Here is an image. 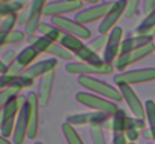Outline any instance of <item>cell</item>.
<instances>
[{"label":"cell","instance_id":"23","mask_svg":"<svg viewBox=\"0 0 155 144\" xmlns=\"http://www.w3.org/2000/svg\"><path fill=\"white\" fill-rule=\"evenodd\" d=\"M17 23V14L14 15H8L0 21V47L5 45V41L8 38V35L14 30V26Z\"/></svg>","mask_w":155,"mask_h":144},{"label":"cell","instance_id":"6","mask_svg":"<svg viewBox=\"0 0 155 144\" xmlns=\"http://www.w3.org/2000/svg\"><path fill=\"white\" fill-rule=\"evenodd\" d=\"M125 12H127V0H114L110 11L107 12V15L98 24V33L100 35H108L116 27L120 17L125 15Z\"/></svg>","mask_w":155,"mask_h":144},{"label":"cell","instance_id":"4","mask_svg":"<svg viewBox=\"0 0 155 144\" xmlns=\"http://www.w3.org/2000/svg\"><path fill=\"white\" fill-rule=\"evenodd\" d=\"M155 80V68H139V69H130L122 71L117 75L113 77L114 84H140L146 81Z\"/></svg>","mask_w":155,"mask_h":144},{"label":"cell","instance_id":"33","mask_svg":"<svg viewBox=\"0 0 155 144\" xmlns=\"http://www.w3.org/2000/svg\"><path fill=\"white\" fill-rule=\"evenodd\" d=\"M105 42H107V35H98V36L92 38V39H91L86 45L91 48L92 51L98 53L100 50H104V47H105Z\"/></svg>","mask_w":155,"mask_h":144},{"label":"cell","instance_id":"19","mask_svg":"<svg viewBox=\"0 0 155 144\" xmlns=\"http://www.w3.org/2000/svg\"><path fill=\"white\" fill-rule=\"evenodd\" d=\"M38 56H39V53H38L35 48L32 47V45H27V47L23 48L20 53H17L15 62H17L20 66H23V68L26 69V68H29V66L33 63V60H35Z\"/></svg>","mask_w":155,"mask_h":144},{"label":"cell","instance_id":"38","mask_svg":"<svg viewBox=\"0 0 155 144\" xmlns=\"http://www.w3.org/2000/svg\"><path fill=\"white\" fill-rule=\"evenodd\" d=\"M111 144H130L125 132H113V140Z\"/></svg>","mask_w":155,"mask_h":144},{"label":"cell","instance_id":"37","mask_svg":"<svg viewBox=\"0 0 155 144\" xmlns=\"http://www.w3.org/2000/svg\"><path fill=\"white\" fill-rule=\"evenodd\" d=\"M2 62L6 65V66H9V65H12L14 62H15V59H17V53L14 51V50H8V51H5L3 54H2Z\"/></svg>","mask_w":155,"mask_h":144},{"label":"cell","instance_id":"15","mask_svg":"<svg viewBox=\"0 0 155 144\" xmlns=\"http://www.w3.org/2000/svg\"><path fill=\"white\" fill-rule=\"evenodd\" d=\"M117 86H119V92L122 95V99L127 102V105L131 110V113L134 114V117L145 119V104H142V101L139 99L137 93L131 89V86H128V84H117Z\"/></svg>","mask_w":155,"mask_h":144},{"label":"cell","instance_id":"11","mask_svg":"<svg viewBox=\"0 0 155 144\" xmlns=\"http://www.w3.org/2000/svg\"><path fill=\"white\" fill-rule=\"evenodd\" d=\"M83 6V2L80 0H54L48 2L44 8V15L48 17H63L65 14L80 11Z\"/></svg>","mask_w":155,"mask_h":144},{"label":"cell","instance_id":"8","mask_svg":"<svg viewBox=\"0 0 155 144\" xmlns=\"http://www.w3.org/2000/svg\"><path fill=\"white\" fill-rule=\"evenodd\" d=\"M66 72L68 74H72V75H105V74H110L113 71V66L108 65V63H104V65H91V63H84V62H69L66 63L65 66Z\"/></svg>","mask_w":155,"mask_h":144},{"label":"cell","instance_id":"43","mask_svg":"<svg viewBox=\"0 0 155 144\" xmlns=\"http://www.w3.org/2000/svg\"><path fill=\"white\" fill-rule=\"evenodd\" d=\"M151 35H152V36H155V27H154V29H152V32H151Z\"/></svg>","mask_w":155,"mask_h":144},{"label":"cell","instance_id":"46","mask_svg":"<svg viewBox=\"0 0 155 144\" xmlns=\"http://www.w3.org/2000/svg\"><path fill=\"white\" fill-rule=\"evenodd\" d=\"M33 144H42V143H39V141H38V143H33Z\"/></svg>","mask_w":155,"mask_h":144},{"label":"cell","instance_id":"10","mask_svg":"<svg viewBox=\"0 0 155 144\" xmlns=\"http://www.w3.org/2000/svg\"><path fill=\"white\" fill-rule=\"evenodd\" d=\"M111 5H113V2H101V3H97L94 6L80 9L75 14V20L81 24H87V23H92V21H97V20H103L107 15V12L110 11Z\"/></svg>","mask_w":155,"mask_h":144},{"label":"cell","instance_id":"17","mask_svg":"<svg viewBox=\"0 0 155 144\" xmlns=\"http://www.w3.org/2000/svg\"><path fill=\"white\" fill-rule=\"evenodd\" d=\"M53 84H54V71L42 75L39 78V87H38V99H39V104L41 107H45L48 105L50 102V98H51V92H53Z\"/></svg>","mask_w":155,"mask_h":144},{"label":"cell","instance_id":"34","mask_svg":"<svg viewBox=\"0 0 155 144\" xmlns=\"http://www.w3.org/2000/svg\"><path fill=\"white\" fill-rule=\"evenodd\" d=\"M91 140H92V144H107L105 143V135H104L103 128L91 126Z\"/></svg>","mask_w":155,"mask_h":144},{"label":"cell","instance_id":"12","mask_svg":"<svg viewBox=\"0 0 155 144\" xmlns=\"http://www.w3.org/2000/svg\"><path fill=\"white\" fill-rule=\"evenodd\" d=\"M27 105H29V131H27V138L35 140L39 131V99L38 93L29 92L26 96Z\"/></svg>","mask_w":155,"mask_h":144},{"label":"cell","instance_id":"21","mask_svg":"<svg viewBox=\"0 0 155 144\" xmlns=\"http://www.w3.org/2000/svg\"><path fill=\"white\" fill-rule=\"evenodd\" d=\"M74 56H77L81 62H84V63H91V65H104V63H105V62L103 60V57H100L98 53L92 51L87 45H84L81 50H78Z\"/></svg>","mask_w":155,"mask_h":144},{"label":"cell","instance_id":"14","mask_svg":"<svg viewBox=\"0 0 155 144\" xmlns=\"http://www.w3.org/2000/svg\"><path fill=\"white\" fill-rule=\"evenodd\" d=\"M154 50H155V44L152 42V44H148V45H145V47H140V48L133 50V51H128V53H125V54H119L117 59H116V68H117L119 71H124V69L128 68L130 65H133V63H136V62L145 59L146 56H149Z\"/></svg>","mask_w":155,"mask_h":144},{"label":"cell","instance_id":"1","mask_svg":"<svg viewBox=\"0 0 155 144\" xmlns=\"http://www.w3.org/2000/svg\"><path fill=\"white\" fill-rule=\"evenodd\" d=\"M78 84L83 86L87 92H92V93H95V95L103 96V98L110 99V101H113V102L122 101V95H120L119 89H116L114 86L105 83L103 80H98L97 77L81 75V77H78Z\"/></svg>","mask_w":155,"mask_h":144},{"label":"cell","instance_id":"29","mask_svg":"<svg viewBox=\"0 0 155 144\" xmlns=\"http://www.w3.org/2000/svg\"><path fill=\"white\" fill-rule=\"evenodd\" d=\"M47 53L48 54H51L53 57H56V59H62V60H71L72 57H74V54L71 53V51H68L65 47H62L60 44H57V42H53L50 48L47 50Z\"/></svg>","mask_w":155,"mask_h":144},{"label":"cell","instance_id":"45","mask_svg":"<svg viewBox=\"0 0 155 144\" xmlns=\"http://www.w3.org/2000/svg\"><path fill=\"white\" fill-rule=\"evenodd\" d=\"M148 144H155V141H151V143H148Z\"/></svg>","mask_w":155,"mask_h":144},{"label":"cell","instance_id":"25","mask_svg":"<svg viewBox=\"0 0 155 144\" xmlns=\"http://www.w3.org/2000/svg\"><path fill=\"white\" fill-rule=\"evenodd\" d=\"M27 39H29L30 45L35 48L39 54H41V53H47V50H48L50 45L53 44V41H50V39L45 38V36H35V35H30V36H27Z\"/></svg>","mask_w":155,"mask_h":144},{"label":"cell","instance_id":"3","mask_svg":"<svg viewBox=\"0 0 155 144\" xmlns=\"http://www.w3.org/2000/svg\"><path fill=\"white\" fill-rule=\"evenodd\" d=\"M24 99H21L20 96H14L11 98L3 110H2V137L8 138V137H12V132H14V126H15V120H17V116L20 113V108H21V104H23Z\"/></svg>","mask_w":155,"mask_h":144},{"label":"cell","instance_id":"7","mask_svg":"<svg viewBox=\"0 0 155 144\" xmlns=\"http://www.w3.org/2000/svg\"><path fill=\"white\" fill-rule=\"evenodd\" d=\"M48 2L47 0H32L27 11H26V18H24V29H26V33L30 36V35H35L39 29V24H41V15H44V8Z\"/></svg>","mask_w":155,"mask_h":144},{"label":"cell","instance_id":"27","mask_svg":"<svg viewBox=\"0 0 155 144\" xmlns=\"http://www.w3.org/2000/svg\"><path fill=\"white\" fill-rule=\"evenodd\" d=\"M62 134H63V137H65L68 144H83V140L80 138V135L75 131V128L72 125L66 123V122L62 125Z\"/></svg>","mask_w":155,"mask_h":144},{"label":"cell","instance_id":"24","mask_svg":"<svg viewBox=\"0 0 155 144\" xmlns=\"http://www.w3.org/2000/svg\"><path fill=\"white\" fill-rule=\"evenodd\" d=\"M59 44H60L62 47H65L68 51H71L72 54H75L78 50H81V48L86 45L80 38H75V36L68 35V33H65V35L62 36V39L59 41Z\"/></svg>","mask_w":155,"mask_h":144},{"label":"cell","instance_id":"20","mask_svg":"<svg viewBox=\"0 0 155 144\" xmlns=\"http://www.w3.org/2000/svg\"><path fill=\"white\" fill-rule=\"evenodd\" d=\"M155 27V8L146 14V17L140 21V24L134 29V36H142V35H151L152 29Z\"/></svg>","mask_w":155,"mask_h":144},{"label":"cell","instance_id":"48","mask_svg":"<svg viewBox=\"0 0 155 144\" xmlns=\"http://www.w3.org/2000/svg\"><path fill=\"white\" fill-rule=\"evenodd\" d=\"M154 51H155V50H154Z\"/></svg>","mask_w":155,"mask_h":144},{"label":"cell","instance_id":"47","mask_svg":"<svg viewBox=\"0 0 155 144\" xmlns=\"http://www.w3.org/2000/svg\"><path fill=\"white\" fill-rule=\"evenodd\" d=\"M130 144H134V143H130Z\"/></svg>","mask_w":155,"mask_h":144},{"label":"cell","instance_id":"35","mask_svg":"<svg viewBox=\"0 0 155 144\" xmlns=\"http://www.w3.org/2000/svg\"><path fill=\"white\" fill-rule=\"evenodd\" d=\"M26 38V33L23 32V30H12L9 35H8V38H6V41H5V44H15V42H20V41H23Z\"/></svg>","mask_w":155,"mask_h":144},{"label":"cell","instance_id":"2","mask_svg":"<svg viewBox=\"0 0 155 144\" xmlns=\"http://www.w3.org/2000/svg\"><path fill=\"white\" fill-rule=\"evenodd\" d=\"M75 99L81 105H84L87 108H92L94 111L105 113L108 116H113L119 110L117 105L113 101L105 99V98H103V96H100V95H95L92 92H77L75 93Z\"/></svg>","mask_w":155,"mask_h":144},{"label":"cell","instance_id":"44","mask_svg":"<svg viewBox=\"0 0 155 144\" xmlns=\"http://www.w3.org/2000/svg\"><path fill=\"white\" fill-rule=\"evenodd\" d=\"M0 128H2V111H0Z\"/></svg>","mask_w":155,"mask_h":144},{"label":"cell","instance_id":"36","mask_svg":"<svg viewBox=\"0 0 155 144\" xmlns=\"http://www.w3.org/2000/svg\"><path fill=\"white\" fill-rule=\"evenodd\" d=\"M140 2H143V0H127V12H125V15L127 17H133L137 12V9H139Z\"/></svg>","mask_w":155,"mask_h":144},{"label":"cell","instance_id":"22","mask_svg":"<svg viewBox=\"0 0 155 144\" xmlns=\"http://www.w3.org/2000/svg\"><path fill=\"white\" fill-rule=\"evenodd\" d=\"M38 32L41 33V36H45V38H48L50 41L57 42V44H59V41L62 39V36L65 35L60 29H57L56 26H53L50 23H41Z\"/></svg>","mask_w":155,"mask_h":144},{"label":"cell","instance_id":"42","mask_svg":"<svg viewBox=\"0 0 155 144\" xmlns=\"http://www.w3.org/2000/svg\"><path fill=\"white\" fill-rule=\"evenodd\" d=\"M80 2H91V3H95V2H98V0H80Z\"/></svg>","mask_w":155,"mask_h":144},{"label":"cell","instance_id":"40","mask_svg":"<svg viewBox=\"0 0 155 144\" xmlns=\"http://www.w3.org/2000/svg\"><path fill=\"white\" fill-rule=\"evenodd\" d=\"M3 74H8V66L2 62V59H0V75H3Z\"/></svg>","mask_w":155,"mask_h":144},{"label":"cell","instance_id":"32","mask_svg":"<svg viewBox=\"0 0 155 144\" xmlns=\"http://www.w3.org/2000/svg\"><path fill=\"white\" fill-rule=\"evenodd\" d=\"M20 90H21V89H18V87H8V89H2V90H0V111L3 110L5 104H6L11 98L18 95Z\"/></svg>","mask_w":155,"mask_h":144},{"label":"cell","instance_id":"16","mask_svg":"<svg viewBox=\"0 0 155 144\" xmlns=\"http://www.w3.org/2000/svg\"><path fill=\"white\" fill-rule=\"evenodd\" d=\"M56 66H57V59L56 57H50V59H45V60H39L36 63H32L29 68H26V71L23 72V75H26L30 80H35L38 77L41 78L42 75L54 71Z\"/></svg>","mask_w":155,"mask_h":144},{"label":"cell","instance_id":"41","mask_svg":"<svg viewBox=\"0 0 155 144\" xmlns=\"http://www.w3.org/2000/svg\"><path fill=\"white\" fill-rule=\"evenodd\" d=\"M0 144H12V141H9L8 138H5V137L0 135Z\"/></svg>","mask_w":155,"mask_h":144},{"label":"cell","instance_id":"13","mask_svg":"<svg viewBox=\"0 0 155 144\" xmlns=\"http://www.w3.org/2000/svg\"><path fill=\"white\" fill-rule=\"evenodd\" d=\"M27 131H29V105L27 101L24 99L15 120V126L12 132V144L24 143V140L27 138Z\"/></svg>","mask_w":155,"mask_h":144},{"label":"cell","instance_id":"26","mask_svg":"<svg viewBox=\"0 0 155 144\" xmlns=\"http://www.w3.org/2000/svg\"><path fill=\"white\" fill-rule=\"evenodd\" d=\"M127 114L124 110H117L113 116H111V122H110V128L113 132H124L125 129V120H127Z\"/></svg>","mask_w":155,"mask_h":144},{"label":"cell","instance_id":"5","mask_svg":"<svg viewBox=\"0 0 155 144\" xmlns=\"http://www.w3.org/2000/svg\"><path fill=\"white\" fill-rule=\"evenodd\" d=\"M51 24L56 26L57 29H60L63 33H68V35H72L75 38H80L81 41L83 39H89L91 38V30L78 23L77 20H72V18H68V17H53L51 18Z\"/></svg>","mask_w":155,"mask_h":144},{"label":"cell","instance_id":"18","mask_svg":"<svg viewBox=\"0 0 155 144\" xmlns=\"http://www.w3.org/2000/svg\"><path fill=\"white\" fill-rule=\"evenodd\" d=\"M145 128V122L143 119H137V117H127L125 120V135L128 138V141L134 143L139 138V132Z\"/></svg>","mask_w":155,"mask_h":144},{"label":"cell","instance_id":"31","mask_svg":"<svg viewBox=\"0 0 155 144\" xmlns=\"http://www.w3.org/2000/svg\"><path fill=\"white\" fill-rule=\"evenodd\" d=\"M23 3L21 2H6V3H0V15H14L18 11L23 9Z\"/></svg>","mask_w":155,"mask_h":144},{"label":"cell","instance_id":"9","mask_svg":"<svg viewBox=\"0 0 155 144\" xmlns=\"http://www.w3.org/2000/svg\"><path fill=\"white\" fill-rule=\"evenodd\" d=\"M122 36H124V30H122V27H119V26H116V27L107 35V42H105L104 54H103V60L105 63L111 65V62L117 59V56H119V53H120Z\"/></svg>","mask_w":155,"mask_h":144},{"label":"cell","instance_id":"28","mask_svg":"<svg viewBox=\"0 0 155 144\" xmlns=\"http://www.w3.org/2000/svg\"><path fill=\"white\" fill-rule=\"evenodd\" d=\"M145 117L149 123V132L151 137L155 141V102L154 101H146L145 102Z\"/></svg>","mask_w":155,"mask_h":144},{"label":"cell","instance_id":"39","mask_svg":"<svg viewBox=\"0 0 155 144\" xmlns=\"http://www.w3.org/2000/svg\"><path fill=\"white\" fill-rule=\"evenodd\" d=\"M142 8H143V12L145 14H149L155 8V0H143L142 2Z\"/></svg>","mask_w":155,"mask_h":144},{"label":"cell","instance_id":"30","mask_svg":"<svg viewBox=\"0 0 155 144\" xmlns=\"http://www.w3.org/2000/svg\"><path fill=\"white\" fill-rule=\"evenodd\" d=\"M94 113H77V114H69L66 117V123L75 126V125H91Z\"/></svg>","mask_w":155,"mask_h":144}]
</instances>
